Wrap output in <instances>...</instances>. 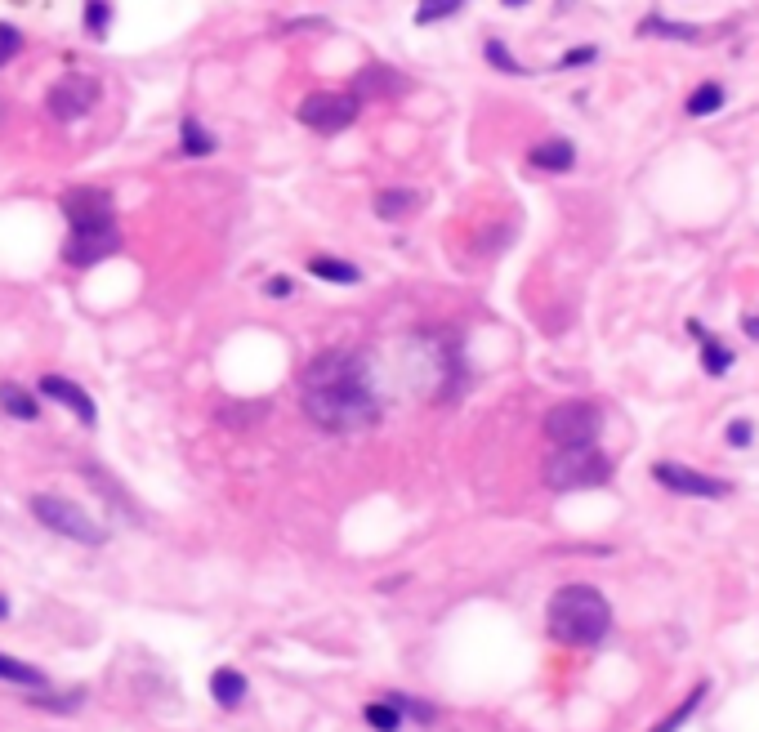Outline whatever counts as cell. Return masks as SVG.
<instances>
[{
	"label": "cell",
	"mask_w": 759,
	"mask_h": 732,
	"mask_svg": "<svg viewBox=\"0 0 759 732\" xmlns=\"http://www.w3.org/2000/svg\"><path fill=\"white\" fill-rule=\"evenodd\" d=\"M108 0H85V27H90V36H103L108 32Z\"/></svg>",
	"instance_id": "cell-27"
},
{
	"label": "cell",
	"mask_w": 759,
	"mask_h": 732,
	"mask_svg": "<svg viewBox=\"0 0 759 732\" xmlns=\"http://www.w3.org/2000/svg\"><path fill=\"white\" fill-rule=\"evenodd\" d=\"M652 478H657L666 491H679V496H701V500H724L733 496V483L715 474H701L693 465H679V460H657L652 465Z\"/></svg>",
	"instance_id": "cell-8"
},
{
	"label": "cell",
	"mask_w": 759,
	"mask_h": 732,
	"mask_svg": "<svg viewBox=\"0 0 759 732\" xmlns=\"http://www.w3.org/2000/svg\"><path fill=\"white\" fill-rule=\"evenodd\" d=\"M527 161H532L536 170H550V175H563V170H572L576 166V148H572V139H545V143H536L532 152H527Z\"/></svg>",
	"instance_id": "cell-11"
},
{
	"label": "cell",
	"mask_w": 759,
	"mask_h": 732,
	"mask_svg": "<svg viewBox=\"0 0 759 732\" xmlns=\"http://www.w3.org/2000/svg\"><path fill=\"white\" fill-rule=\"evenodd\" d=\"M688 331H693V340L701 344V371L706 375H728V366H733V349H724V344H719V335L715 331H706V326L701 322H688Z\"/></svg>",
	"instance_id": "cell-12"
},
{
	"label": "cell",
	"mask_w": 759,
	"mask_h": 732,
	"mask_svg": "<svg viewBox=\"0 0 759 732\" xmlns=\"http://www.w3.org/2000/svg\"><path fill=\"white\" fill-rule=\"evenodd\" d=\"M501 5H509V9H518V5H527V0H501Z\"/></svg>",
	"instance_id": "cell-34"
},
{
	"label": "cell",
	"mask_w": 759,
	"mask_h": 732,
	"mask_svg": "<svg viewBox=\"0 0 759 732\" xmlns=\"http://www.w3.org/2000/svg\"><path fill=\"white\" fill-rule=\"evenodd\" d=\"M746 335H751V340H759V317H755V313L746 317Z\"/></svg>",
	"instance_id": "cell-32"
},
{
	"label": "cell",
	"mask_w": 759,
	"mask_h": 732,
	"mask_svg": "<svg viewBox=\"0 0 759 732\" xmlns=\"http://www.w3.org/2000/svg\"><path fill=\"white\" fill-rule=\"evenodd\" d=\"M751 438H755L751 420H733V425H728V447H751Z\"/></svg>",
	"instance_id": "cell-30"
},
{
	"label": "cell",
	"mask_w": 759,
	"mask_h": 732,
	"mask_svg": "<svg viewBox=\"0 0 759 732\" xmlns=\"http://www.w3.org/2000/svg\"><path fill=\"white\" fill-rule=\"evenodd\" d=\"M0 679L18 683V688H45V683H50L36 666H27V661H18V657H5V652H0Z\"/></svg>",
	"instance_id": "cell-21"
},
{
	"label": "cell",
	"mask_w": 759,
	"mask_h": 732,
	"mask_svg": "<svg viewBox=\"0 0 759 732\" xmlns=\"http://www.w3.org/2000/svg\"><path fill=\"white\" fill-rule=\"evenodd\" d=\"M545 625H550V639H559L563 648H594L612 630V603L594 585H563L545 608Z\"/></svg>",
	"instance_id": "cell-3"
},
{
	"label": "cell",
	"mask_w": 759,
	"mask_h": 732,
	"mask_svg": "<svg viewBox=\"0 0 759 732\" xmlns=\"http://www.w3.org/2000/svg\"><path fill=\"white\" fill-rule=\"evenodd\" d=\"M389 706H398V710H407V715H416L420 724H429V719L438 715L434 706H425V701H411V697H398V692H393V697H389Z\"/></svg>",
	"instance_id": "cell-28"
},
{
	"label": "cell",
	"mask_w": 759,
	"mask_h": 732,
	"mask_svg": "<svg viewBox=\"0 0 759 732\" xmlns=\"http://www.w3.org/2000/svg\"><path fill=\"white\" fill-rule=\"evenodd\" d=\"M728 103V90L719 81H706V85H697L693 94H688V117H715L719 108Z\"/></svg>",
	"instance_id": "cell-20"
},
{
	"label": "cell",
	"mask_w": 759,
	"mask_h": 732,
	"mask_svg": "<svg viewBox=\"0 0 759 732\" xmlns=\"http://www.w3.org/2000/svg\"><path fill=\"white\" fill-rule=\"evenodd\" d=\"M416 206H420V192H411V188H384V192H376V215L380 219H407Z\"/></svg>",
	"instance_id": "cell-17"
},
{
	"label": "cell",
	"mask_w": 759,
	"mask_h": 732,
	"mask_svg": "<svg viewBox=\"0 0 759 732\" xmlns=\"http://www.w3.org/2000/svg\"><path fill=\"white\" fill-rule=\"evenodd\" d=\"M32 514H36V523H41V527H50V532H59V536H67V541H76V545H90V549L108 545V532H103V527L94 523L81 505H72V500H63V496L36 491V496H32Z\"/></svg>",
	"instance_id": "cell-5"
},
{
	"label": "cell",
	"mask_w": 759,
	"mask_h": 732,
	"mask_svg": "<svg viewBox=\"0 0 759 732\" xmlns=\"http://www.w3.org/2000/svg\"><path fill=\"white\" fill-rule=\"evenodd\" d=\"M706 692H710V683H706V679H701V683H693V688H688V697H684V701H679V706H675V710H670V715H666V719H661V724H657V728H652V732H679V728H684V724H688V719H693V715H697V706H701V701H706Z\"/></svg>",
	"instance_id": "cell-18"
},
{
	"label": "cell",
	"mask_w": 759,
	"mask_h": 732,
	"mask_svg": "<svg viewBox=\"0 0 759 732\" xmlns=\"http://www.w3.org/2000/svg\"><path fill=\"white\" fill-rule=\"evenodd\" d=\"M210 697H215L219 706H242V697H246V674L233 670V666H219L215 674H210Z\"/></svg>",
	"instance_id": "cell-14"
},
{
	"label": "cell",
	"mask_w": 759,
	"mask_h": 732,
	"mask_svg": "<svg viewBox=\"0 0 759 732\" xmlns=\"http://www.w3.org/2000/svg\"><path fill=\"white\" fill-rule=\"evenodd\" d=\"M63 215L72 224V237L63 246V259L72 268H90L108 259L121 246L117 219H112V197L103 188H72L63 192Z\"/></svg>",
	"instance_id": "cell-2"
},
{
	"label": "cell",
	"mask_w": 759,
	"mask_h": 732,
	"mask_svg": "<svg viewBox=\"0 0 759 732\" xmlns=\"http://www.w3.org/2000/svg\"><path fill=\"white\" fill-rule=\"evenodd\" d=\"M603 429V411L594 402H559V407L545 411V438L559 447H590L599 442Z\"/></svg>",
	"instance_id": "cell-6"
},
{
	"label": "cell",
	"mask_w": 759,
	"mask_h": 732,
	"mask_svg": "<svg viewBox=\"0 0 759 732\" xmlns=\"http://www.w3.org/2000/svg\"><path fill=\"white\" fill-rule=\"evenodd\" d=\"M0 407H5L14 420H36L41 416V402H36L32 393H27L23 384H14V380H0Z\"/></svg>",
	"instance_id": "cell-16"
},
{
	"label": "cell",
	"mask_w": 759,
	"mask_h": 732,
	"mask_svg": "<svg viewBox=\"0 0 759 732\" xmlns=\"http://www.w3.org/2000/svg\"><path fill=\"white\" fill-rule=\"evenodd\" d=\"M608 478H612V460L599 451V442H590V447H559L545 460V483L554 491L603 487Z\"/></svg>",
	"instance_id": "cell-4"
},
{
	"label": "cell",
	"mask_w": 759,
	"mask_h": 732,
	"mask_svg": "<svg viewBox=\"0 0 759 732\" xmlns=\"http://www.w3.org/2000/svg\"><path fill=\"white\" fill-rule=\"evenodd\" d=\"M268 295H273V300L291 295V277H273V282H268Z\"/></svg>",
	"instance_id": "cell-31"
},
{
	"label": "cell",
	"mask_w": 759,
	"mask_h": 732,
	"mask_svg": "<svg viewBox=\"0 0 759 732\" xmlns=\"http://www.w3.org/2000/svg\"><path fill=\"white\" fill-rule=\"evenodd\" d=\"M41 393H45V398H54V402H63L67 411H76V416H81V425H94V420H99V411H94V398L81 389V384L63 380V375H45V380H41Z\"/></svg>",
	"instance_id": "cell-10"
},
{
	"label": "cell",
	"mask_w": 759,
	"mask_h": 732,
	"mask_svg": "<svg viewBox=\"0 0 759 732\" xmlns=\"http://www.w3.org/2000/svg\"><path fill=\"white\" fill-rule=\"evenodd\" d=\"M18 45H23V36H18L14 23H0V63H9L18 54Z\"/></svg>",
	"instance_id": "cell-29"
},
{
	"label": "cell",
	"mask_w": 759,
	"mask_h": 732,
	"mask_svg": "<svg viewBox=\"0 0 759 732\" xmlns=\"http://www.w3.org/2000/svg\"><path fill=\"white\" fill-rule=\"evenodd\" d=\"M590 63H599V45H576V50H568L559 63V72H572V67H590Z\"/></svg>",
	"instance_id": "cell-26"
},
{
	"label": "cell",
	"mask_w": 759,
	"mask_h": 732,
	"mask_svg": "<svg viewBox=\"0 0 759 732\" xmlns=\"http://www.w3.org/2000/svg\"><path fill=\"white\" fill-rule=\"evenodd\" d=\"M179 148H184V157H210L219 143L197 117H184V125H179Z\"/></svg>",
	"instance_id": "cell-19"
},
{
	"label": "cell",
	"mask_w": 759,
	"mask_h": 732,
	"mask_svg": "<svg viewBox=\"0 0 759 732\" xmlns=\"http://www.w3.org/2000/svg\"><path fill=\"white\" fill-rule=\"evenodd\" d=\"M304 416L326 433H358L371 429L380 416V402L362 375L358 353L331 349L304 371Z\"/></svg>",
	"instance_id": "cell-1"
},
{
	"label": "cell",
	"mask_w": 759,
	"mask_h": 732,
	"mask_svg": "<svg viewBox=\"0 0 759 732\" xmlns=\"http://www.w3.org/2000/svg\"><path fill=\"white\" fill-rule=\"evenodd\" d=\"M309 273L322 277V282H335V286L362 282V268L349 264V259H335V255H313V259H309Z\"/></svg>",
	"instance_id": "cell-13"
},
{
	"label": "cell",
	"mask_w": 759,
	"mask_h": 732,
	"mask_svg": "<svg viewBox=\"0 0 759 732\" xmlns=\"http://www.w3.org/2000/svg\"><path fill=\"white\" fill-rule=\"evenodd\" d=\"M362 103L353 99V94H335V90H317V94H304L300 103V125H309L313 134H340L349 130L353 121H358Z\"/></svg>",
	"instance_id": "cell-7"
},
{
	"label": "cell",
	"mask_w": 759,
	"mask_h": 732,
	"mask_svg": "<svg viewBox=\"0 0 759 732\" xmlns=\"http://www.w3.org/2000/svg\"><path fill=\"white\" fill-rule=\"evenodd\" d=\"M483 54H487V63H492V67H501V72H509V76H523V72H527V67L518 63V59L505 50L501 41H487V45H483Z\"/></svg>",
	"instance_id": "cell-25"
},
{
	"label": "cell",
	"mask_w": 759,
	"mask_h": 732,
	"mask_svg": "<svg viewBox=\"0 0 759 732\" xmlns=\"http://www.w3.org/2000/svg\"><path fill=\"white\" fill-rule=\"evenodd\" d=\"M5 616H9V599H5V594H0V621H5Z\"/></svg>",
	"instance_id": "cell-33"
},
{
	"label": "cell",
	"mask_w": 759,
	"mask_h": 732,
	"mask_svg": "<svg viewBox=\"0 0 759 732\" xmlns=\"http://www.w3.org/2000/svg\"><path fill=\"white\" fill-rule=\"evenodd\" d=\"M358 90L362 94H393V90H407V81H402L398 72H384V67H367V72H358Z\"/></svg>",
	"instance_id": "cell-22"
},
{
	"label": "cell",
	"mask_w": 759,
	"mask_h": 732,
	"mask_svg": "<svg viewBox=\"0 0 759 732\" xmlns=\"http://www.w3.org/2000/svg\"><path fill=\"white\" fill-rule=\"evenodd\" d=\"M99 81L94 76H81V72H72V76H63L59 85H50V99H45V108H50V117L54 121H76V117H85V112L99 103Z\"/></svg>",
	"instance_id": "cell-9"
},
{
	"label": "cell",
	"mask_w": 759,
	"mask_h": 732,
	"mask_svg": "<svg viewBox=\"0 0 759 732\" xmlns=\"http://www.w3.org/2000/svg\"><path fill=\"white\" fill-rule=\"evenodd\" d=\"M362 715H367V724L376 728V732H398L402 728V710L389 706V701H371Z\"/></svg>",
	"instance_id": "cell-24"
},
{
	"label": "cell",
	"mask_w": 759,
	"mask_h": 732,
	"mask_svg": "<svg viewBox=\"0 0 759 732\" xmlns=\"http://www.w3.org/2000/svg\"><path fill=\"white\" fill-rule=\"evenodd\" d=\"M639 36H666V41H688V45H697V41H706V32L693 23H670V18H657V14H648L639 23Z\"/></svg>",
	"instance_id": "cell-15"
},
{
	"label": "cell",
	"mask_w": 759,
	"mask_h": 732,
	"mask_svg": "<svg viewBox=\"0 0 759 732\" xmlns=\"http://www.w3.org/2000/svg\"><path fill=\"white\" fill-rule=\"evenodd\" d=\"M465 5H469V0H420V5H416V23H420V27L443 23V18L460 14Z\"/></svg>",
	"instance_id": "cell-23"
}]
</instances>
